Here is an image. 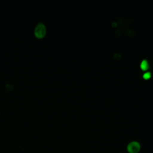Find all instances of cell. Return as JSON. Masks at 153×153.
<instances>
[{
	"mask_svg": "<svg viewBox=\"0 0 153 153\" xmlns=\"http://www.w3.org/2000/svg\"><path fill=\"white\" fill-rule=\"evenodd\" d=\"M47 32L46 26L42 22H38L35 26L33 30V33L36 38L38 39L43 38Z\"/></svg>",
	"mask_w": 153,
	"mask_h": 153,
	"instance_id": "obj_1",
	"label": "cell"
},
{
	"mask_svg": "<svg viewBox=\"0 0 153 153\" xmlns=\"http://www.w3.org/2000/svg\"><path fill=\"white\" fill-rule=\"evenodd\" d=\"M141 148L140 143L137 141H132L127 146V151L128 153H138Z\"/></svg>",
	"mask_w": 153,
	"mask_h": 153,
	"instance_id": "obj_2",
	"label": "cell"
},
{
	"mask_svg": "<svg viewBox=\"0 0 153 153\" xmlns=\"http://www.w3.org/2000/svg\"><path fill=\"white\" fill-rule=\"evenodd\" d=\"M149 67V63L146 59H143L140 63V68L143 71H146Z\"/></svg>",
	"mask_w": 153,
	"mask_h": 153,
	"instance_id": "obj_3",
	"label": "cell"
},
{
	"mask_svg": "<svg viewBox=\"0 0 153 153\" xmlns=\"http://www.w3.org/2000/svg\"><path fill=\"white\" fill-rule=\"evenodd\" d=\"M5 88L7 91H11L14 88V85L11 83H7L5 85Z\"/></svg>",
	"mask_w": 153,
	"mask_h": 153,
	"instance_id": "obj_4",
	"label": "cell"
},
{
	"mask_svg": "<svg viewBox=\"0 0 153 153\" xmlns=\"http://www.w3.org/2000/svg\"><path fill=\"white\" fill-rule=\"evenodd\" d=\"M151 72H149V71H147V72H145V73L143 74V78H145V79L149 78L151 76Z\"/></svg>",
	"mask_w": 153,
	"mask_h": 153,
	"instance_id": "obj_5",
	"label": "cell"
},
{
	"mask_svg": "<svg viewBox=\"0 0 153 153\" xmlns=\"http://www.w3.org/2000/svg\"></svg>",
	"mask_w": 153,
	"mask_h": 153,
	"instance_id": "obj_6",
	"label": "cell"
}]
</instances>
